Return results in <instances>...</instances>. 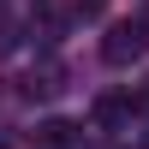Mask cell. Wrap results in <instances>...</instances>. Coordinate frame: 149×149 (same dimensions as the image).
Returning <instances> with one entry per match:
<instances>
[{"instance_id":"3","label":"cell","mask_w":149,"mask_h":149,"mask_svg":"<svg viewBox=\"0 0 149 149\" xmlns=\"http://www.w3.org/2000/svg\"><path fill=\"white\" fill-rule=\"evenodd\" d=\"M60 84H66V66L60 60H36V72L24 78V95H54Z\"/></svg>"},{"instance_id":"1","label":"cell","mask_w":149,"mask_h":149,"mask_svg":"<svg viewBox=\"0 0 149 149\" xmlns=\"http://www.w3.org/2000/svg\"><path fill=\"white\" fill-rule=\"evenodd\" d=\"M149 54V30H143V18H119V24H107V36H102V60L107 66H131V60H143Z\"/></svg>"},{"instance_id":"8","label":"cell","mask_w":149,"mask_h":149,"mask_svg":"<svg viewBox=\"0 0 149 149\" xmlns=\"http://www.w3.org/2000/svg\"><path fill=\"white\" fill-rule=\"evenodd\" d=\"M0 149H12V143H6V137H0Z\"/></svg>"},{"instance_id":"4","label":"cell","mask_w":149,"mask_h":149,"mask_svg":"<svg viewBox=\"0 0 149 149\" xmlns=\"http://www.w3.org/2000/svg\"><path fill=\"white\" fill-rule=\"evenodd\" d=\"M36 143L42 149H72L78 143V125H72V119H42V125H36Z\"/></svg>"},{"instance_id":"5","label":"cell","mask_w":149,"mask_h":149,"mask_svg":"<svg viewBox=\"0 0 149 149\" xmlns=\"http://www.w3.org/2000/svg\"><path fill=\"white\" fill-rule=\"evenodd\" d=\"M107 6V0H78V6H72V12H78V18H95V12H102Z\"/></svg>"},{"instance_id":"7","label":"cell","mask_w":149,"mask_h":149,"mask_svg":"<svg viewBox=\"0 0 149 149\" xmlns=\"http://www.w3.org/2000/svg\"><path fill=\"white\" fill-rule=\"evenodd\" d=\"M137 149H149V131H143V143H137Z\"/></svg>"},{"instance_id":"6","label":"cell","mask_w":149,"mask_h":149,"mask_svg":"<svg viewBox=\"0 0 149 149\" xmlns=\"http://www.w3.org/2000/svg\"><path fill=\"white\" fill-rule=\"evenodd\" d=\"M137 18H143V30H149V6H143V12H137Z\"/></svg>"},{"instance_id":"2","label":"cell","mask_w":149,"mask_h":149,"mask_svg":"<svg viewBox=\"0 0 149 149\" xmlns=\"http://www.w3.org/2000/svg\"><path fill=\"white\" fill-rule=\"evenodd\" d=\"M131 113H137V107H131V95H95V107H90L95 131H119Z\"/></svg>"}]
</instances>
